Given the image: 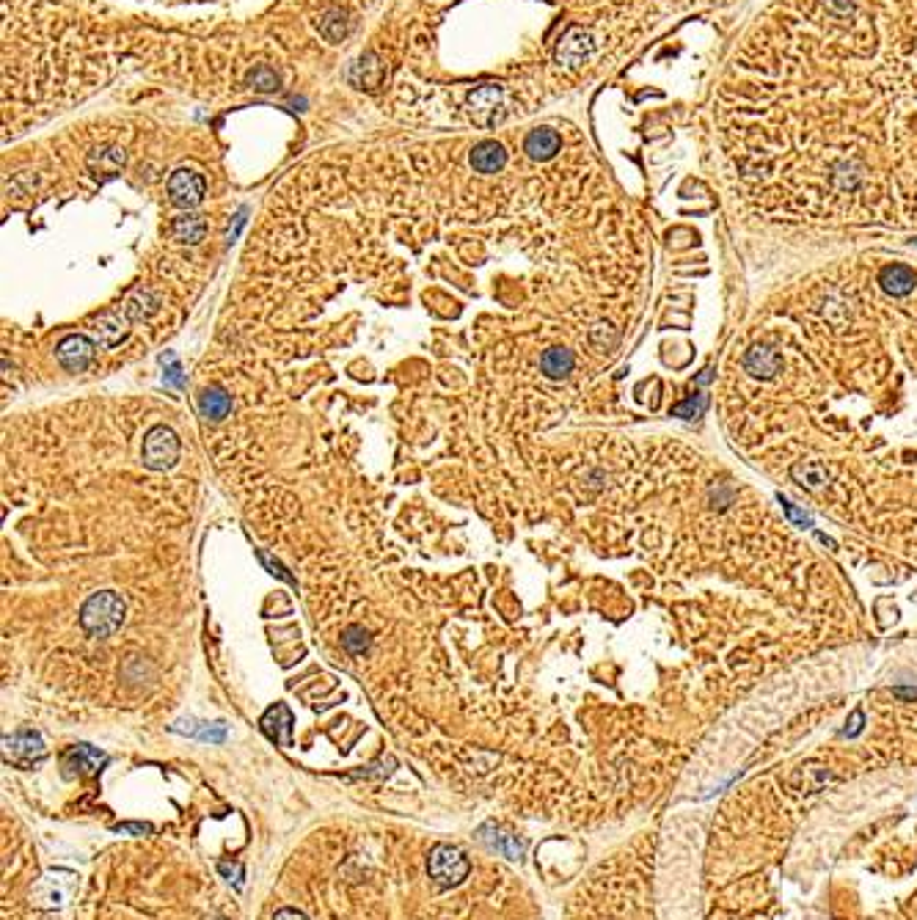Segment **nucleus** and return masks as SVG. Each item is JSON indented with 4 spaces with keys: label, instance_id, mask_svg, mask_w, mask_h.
<instances>
[{
    "label": "nucleus",
    "instance_id": "1",
    "mask_svg": "<svg viewBox=\"0 0 917 920\" xmlns=\"http://www.w3.org/2000/svg\"><path fill=\"white\" fill-rule=\"evenodd\" d=\"M125 612H127V607H125V599L119 592H114V590L94 592L80 609V628L94 639H105V637H111L122 628Z\"/></svg>",
    "mask_w": 917,
    "mask_h": 920
},
{
    "label": "nucleus",
    "instance_id": "2",
    "mask_svg": "<svg viewBox=\"0 0 917 920\" xmlns=\"http://www.w3.org/2000/svg\"><path fill=\"white\" fill-rule=\"evenodd\" d=\"M471 871V862L466 860V854L458 846L449 843H439L430 849L427 857V874L439 887H458Z\"/></svg>",
    "mask_w": 917,
    "mask_h": 920
},
{
    "label": "nucleus",
    "instance_id": "3",
    "mask_svg": "<svg viewBox=\"0 0 917 920\" xmlns=\"http://www.w3.org/2000/svg\"><path fill=\"white\" fill-rule=\"evenodd\" d=\"M466 114L482 130L496 127L505 119V91H502V86L485 83V86H477L474 91H468Z\"/></svg>",
    "mask_w": 917,
    "mask_h": 920
},
{
    "label": "nucleus",
    "instance_id": "4",
    "mask_svg": "<svg viewBox=\"0 0 917 920\" xmlns=\"http://www.w3.org/2000/svg\"><path fill=\"white\" fill-rule=\"evenodd\" d=\"M78 893V874L67 869H50L31 890L33 901L42 909H61L67 906Z\"/></svg>",
    "mask_w": 917,
    "mask_h": 920
},
{
    "label": "nucleus",
    "instance_id": "5",
    "mask_svg": "<svg viewBox=\"0 0 917 920\" xmlns=\"http://www.w3.org/2000/svg\"><path fill=\"white\" fill-rule=\"evenodd\" d=\"M144 466L154 469V471H166L177 463L180 458V439L177 432L166 424H157L146 432L144 439V450H141Z\"/></svg>",
    "mask_w": 917,
    "mask_h": 920
},
{
    "label": "nucleus",
    "instance_id": "6",
    "mask_svg": "<svg viewBox=\"0 0 917 920\" xmlns=\"http://www.w3.org/2000/svg\"><path fill=\"white\" fill-rule=\"evenodd\" d=\"M592 50H596V42H592V33L573 25L562 33V39L557 42V50H554V61L565 70H579L581 64L589 61L592 56Z\"/></svg>",
    "mask_w": 917,
    "mask_h": 920
},
{
    "label": "nucleus",
    "instance_id": "7",
    "mask_svg": "<svg viewBox=\"0 0 917 920\" xmlns=\"http://www.w3.org/2000/svg\"><path fill=\"white\" fill-rule=\"evenodd\" d=\"M4 757H6V764L31 767V764H36L44 757V741L33 730H20L14 736H6L4 739Z\"/></svg>",
    "mask_w": 917,
    "mask_h": 920
},
{
    "label": "nucleus",
    "instance_id": "8",
    "mask_svg": "<svg viewBox=\"0 0 917 920\" xmlns=\"http://www.w3.org/2000/svg\"><path fill=\"white\" fill-rule=\"evenodd\" d=\"M169 196L177 207L190 209L204 199V177L193 169H180L169 177Z\"/></svg>",
    "mask_w": 917,
    "mask_h": 920
},
{
    "label": "nucleus",
    "instance_id": "9",
    "mask_svg": "<svg viewBox=\"0 0 917 920\" xmlns=\"http://www.w3.org/2000/svg\"><path fill=\"white\" fill-rule=\"evenodd\" d=\"M86 163H88V172L97 180H111V177H116L125 169V149L114 146V144L94 146L88 152V157H86Z\"/></svg>",
    "mask_w": 917,
    "mask_h": 920
},
{
    "label": "nucleus",
    "instance_id": "10",
    "mask_svg": "<svg viewBox=\"0 0 917 920\" xmlns=\"http://www.w3.org/2000/svg\"><path fill=\"white\" fill-rule=\"evenodd\" d=\"M384 78H386V67L381 64L377 52H372V50L361 52L358 61L350 70V83L361 91H377L384 83Z\"/></svg>",
    "mask_w": 917,
    "mask_h": 920
},
{
    "label": "nucleus",
    "instance_id": "11",
    "mask_svg": "<svg viewBox=\"0 0 917 920\" xmlns=\"http://www.w3.org/2000/svg\"><path fill=\"white\" fill-rule=\"evenodd\" d=\"M56 356L61 361V367H67L69 372H83L91 361H94V345L86 337H64L56 348Z\"/></svg>",
    "mask_w": 917,
    "mask_h": 920
},
{
    "label": "nucleus",
    "instance_id": "12",
    "mask_svg": "<svg viewBox=\"0 0 917 920\" xmlns=\"http://www.w3.org/2000/svg\"><path fill=\"white\" fill-rule=\"evenodd\" d=\"M744 369L752 377H761V381H772V377L783 369V358L774 348L769 345H755L746 350L744 356Z\"/></svg>",
    "mask_w": 917,
    "mask_h": 920
},
{
    "label": "nucleus",
    "instance_id": "13",
    "mask_svg": "<svg viewBox=\"0 0 917 920\" xmlns=\"http://www.w3.org/2000/svg\"><path fill=\"white\" fill-rule=\"evenodd\" d=\"M468 160H471V169L474 172H479V174H496L507 163V152H505V146L499 141H479L471 149Z\"/></svg>",
    "mask_w": 917,
    "mask_h": 920
},
{
    "label": "nucleus",
    "instance_id": "14",
    "mask_svg": "<svg viewBox=\"0 0 917 920\" xmlns=\"http://www.w3.org/2000/svg\"><path fill=\"white\" fill-rule=\"evenodd\" d=\"M560 146H562V138L551 127H537V130H532L523 138V152L532 160H537V163H546V160H551L560 152Z\"/></svg>",
    "mask_w": 917,
    "mask_h": 920
},
{
    "label": "nucleus",
    "instance_id": "15",
    "mask_svg": "<svg viewBox=\"0 0 917 920\" xmlns=\"http://www.w3.org/2000/svg\"><path fill=\"white\" fill-rule=\"evenodd\" d=\"M879 284L887 295L893 298H903L914 290L917 284V276H914V270L909 265H901V262H893L887 267H882V274H879Z\"/></svg>",
    "mask_w": 917,
    "mask_h": 920
},
{
    "label": "nucleus",
    "instance_id": "16",
    "mask_svg": "<svg viewBox=\"0 0 917 920\" xmlns=\"http://www.w3.org/2000/svg\"><path fill=\"white\" fill-rule=\"evenodd\" d=\"M791 477L801 485L804 491H819L829 482V471L821 460H799L791 466Z\"/></svg>",
    "mask_w": 917,
    "mask_h": 920
},
{
    "label": "nucleus",
    "instance_id": "17",
    "mask_svg": "<svg viewBox=\"0 0 917 920\" xmlns=\"http://www.w3.org/2000/svg\"><path fill=\"white\" fill-rule=\"evenodd\" d=\"M171 232H174L177 243L199 246L204 240V235H207V221L201 218V215H196V212H182V215H177V218H174Z\"/></svg>",
    "mask_w": 917,
    "mask_h": 920
},
{
    "label": "nucleus",
    "instance_id": "18",
    "mask_svg": "<svg viewBox=\"0 0 917 920\" xmlns=\"http://www.w3.org/2000/svg\"><path fill=\"white\" fill-rule=\"evenodd\" d=\"M105 764V755L97 752L88 744H78L72 749L64 752V767L67 769H78L80 775H97V769Z\"/></svg>",
    "mask_w": 917,
    "mask_h": 920
},
{
    "label": "nucleus",
    "instance_id": "19",
    "mask_svg": "<svg viewBox=\"0 0 917 920\" xmlns=\"http://www.w3.org/2000/svg\"><path fill=\"white\" fill-rule=\"evenodd\" d=\"M479 841H482L485 846H491V849L502 851V854L510 857V860H521V857H523V843H521L515 835H507V832L496 830L494 824H485V827L479 830Z\"/></svg>",
    "mask_w": 917,
    "mask_h": 920
},
{
    "label": "nucleus",
    "instance_id": "20",
    "mask_svg": "<svg viewBox=\"0 0 917 920\" xmlns=\"http://www.w3.org/2000/svg\"><path fill=\"white\" fill-rule=\"evenodd\" d=\"M573 353L568 348H549L543 356H541V372L546 377H551V381H562V377H568L573 372Z\"/></svg>",
    "mask_w": 917,
    "mask_h": 920
},
{
    "label": "nucleus",
    "instance_id": "21",
    "mask_svg": "<svg viewBox=\"0 0 917 920\" xmlns=\"http://www.w3.org/2000/svg\"><path fill=\"white\" fill-rule=\"evenodd\" d=\"M199 411H201V416H204L207 422H221V419L232 411V400H229V395H227L224 389L209 386V389H204L201 397H199Z\"/></svg>",
    "mask_w": 917,
    "mask_h": 920
},
{
    "label": "nucleus",
    "instance_id": "22",
    "mask_svg": "<svg viewBox=\"0 0 917 920\" xmlns=\"http://www.w3.org/2000/svg\"><path fill=\"white\" fill-rule=\"evenodd\" d=\"M262 730L271 736L273 741L290 744V730H292V714L287 706H273L262 717Z\"/></svg>",
    "mask_w": 917,
    "mask_h": 920
},
{
    "label": "nucleus",
    "instance_id": "23",
    "mask_svg": "<svg viewBox=\"0 0 917 920\" xmlns=\"http://www.w3.org/2000/svg\"><path fill=\"white\" fill-rule=\"evenodd\" d=\"M317 28H320V33L326 36L329 42H342V39L350 33L353 23H350V17H347L345 12H339V9H331V12H326V14L320 17Z\"/></svg>",
    "mask_w": 917,
    "mask_h": 920
},
{
    "label": "nucleus",
    "instance_id": "24",
    "mask_svg": "<svg viewBox=\"0 0 917 920\" xmlns=\"http://www.w3.org/2000/svg\"><path fill=\"white\" fill-rule=\"evenodd\" d=\"M245 86L248 88H254V91H262V94H267V91H276L279 88V75L271 70V67H254L248 75H245Z\"/></svg>",
    "mask_w": 917,
    "mask_h": 920
},
{
    "label": "nucleus",
    "instance_id": "25",
    "mask_svg": "<svg viewBox=\"0 0 917 920\" xmlns=\"http://www.w3.org/2000/svg\"><path fill=\"white\" fill-rule=\"evenodd\" d=\"M709 408V395H691L686 397L683 403H678L672 408V416H681V419H694V416H703Z\"/></svg>",
    "mask_w": 917,
    "mask_h": 920
},
{
    "label": "nucleus",
    "instance_id": "26",
    "mask_svg": "<svg viewBox=\"0 0 917 920\" xmlns=\"http://www.w3.org/2000/svg\"><path fill=\"white\" fill-rule=\"evenodd\" d=\"M342 645H345V651H350V654H364V651H369L372 639H369V634L361 626H350L342 634Z\"/></svg>",
    "mask_w": 917,
    "mask_h": 920
},
{
    "label": "nucleus",
    "instance_id": "27",
    "mask_svg": "<svg viewBox=\"0 0 917 920\" xmlns=\"http://www.w3.org/2000/svg\"><path fill=\"white\" fill-rule=\"evenodd\" d=\"M832 180L840 185V188H854L859 180H862V169L854 163V160H843V163L840 166H835V174H832Z\"/></svg>",
    "mask_w": 917,
    "mask_h": 920
},
{
    "label": "nucleus",
    "instance_id": "28",
    "mask_svg": "<svg viewBox=\"0 0 917 920\" xmlns=\"http://www.w3.org/2000/svg\"><path fill=\"white\" fill-rule=\"evenodd\" d=\"M783 510L788 513V518H791L793 524H799V526H813V518L807 516L804 510H799L796 505H791L788 499H783Z\"/></svg>",
    "mask_w": 917,
    "mask_h": 920
},
{
    "label": "nucleus",
    "instance_id": "29",
    "mask_svg": "<svg viewBox=\"0 0 917 920\" xmlns=\"http://www.w3.org/2000/svg\"><path fill=\"white\" fill-rule=\"evenodd\" d=\"M862 722H866V714H862L859 709L851 714V720L846 722V728H843V736H857L859 730H862Z\"/></svg>",
    "mask_w": 917,
    "mask_h": 920
},
{
    "label": "nucleus",
    "instance_id": "30",
    "mask_svg": "<svg viewBox=\"0 0 917 920\" xmlns=\"http://www.w3.org/2000/svg\"><path fill=\"white\" fill-rule=\"evenodd\" d=\"M273 920H309L301 909H292V906H284L273 915Z\"/></svg>",
    "mask_w": 917,
    "mask_h": 920
},
{
    "label": "nucleus",
    "instance_id": "31",
    "mask_svg": "<svg viewBox=\"0 0 917 920\" xmlns=\"http://www.w3.org/2000/svg\"><path fill=\"white\" fill-rule=\"evenodd\" d=\"M898 697H917V689H895Z\"/></svg>",
    "mask_w": 917,
    "mask_h": 920
}]
</instances>
